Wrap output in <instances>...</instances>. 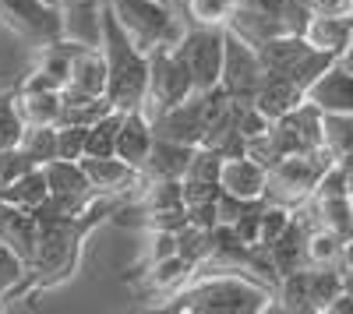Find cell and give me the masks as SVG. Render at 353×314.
Instances as JSON below:
<instances>
[{
  "label": "cell",
  "mask_w": 353,
  "mask_h": 314,
  "mask_svg": "<svg viewBox=\"0 0 353 314\" xmlns=\"http://www.w3.org/2000/svg\"><path fill=\"white\" fill-rule=\"evenodd\" d=\"M117 209V198H96L92 209L81 212V216H36L39 219V233H36V251L28 258V272L25 282L14 290L11 300H36L43 290L50 286H61L68 282L81 262V247L85 240L92 237V230L113 216ZM8 300V304H11Z\"/></svg>",
  "instance_id": "obj_1"
},
{
  "label": "cell",
  "mask_w": 353,
  "mask_h": 314,
  "mask_svg": "<svg viewBox=\"0 0 353 314\" xmlns=\"http://www.w3.org/2000/svg\"><path fill=\"white\" fill-rule=\"evenodd\" d=\"M163 311L181 314H261L272 311V286L248 272H223V269H198Z\"/></svg>",
  "instance_id": "obj_2"
},
{
  "label": "cell",
  "mask_w": 353,
  "mask_h": 314,
  "mask_svg": "<svg viewBox=\"0 0 353 314\" xmlns=\"http://www.w3.org/2000/svg\"><path fill=\"white\" fill-rule=\"evenodd\" d=\"M106 61V99L113 109H141L145 103V78H149V53L138 50L124 28L113 21V14L103 8L99 18V43Z\"/></svg>",
  "instance_id": "obj_3"
},
{
  "label": "cell",
  "mask_w": 353,
  "mask_h": 314,
  "mask_svg": "<svg viewBox=\"0 0 353 314\" xmlns=\"http://www.w3.org/2000/svg\"><path fill=\"white\" fill-rule=\"evenodd\" d=\"M103 8L124 28V36L145 53L156 46L173 50L188 32V25L173 18L170 4H159V0H103Z\"/></svg>",
  "instance_id": "obj_4"
},
{
  "label": "cell",
  "mask_w": 353,
  "mask_h": 314,
  "mask_svg": "<svg viewBox=\"0 0 353 314\" xmlns=\"http://www.w3.org/2000/svg\"><path fill=\"white\" fill-rule=\"evenodd\" d=\"M332 163V156L325 149H311V152H293L276 159L269 169H265V202L276 205H301L311 198L321 169Z\"/></svg>",
  "instance_id": "obj_5"
},
{
  "label": "cell",
  "mask_w": 353,
  "mask_h": 314,
  "mask_svg": "<svg viewBox=\"0 0 353 314\" xmlns=\"http://www.w3.org/2000/svg\"><path fill=\"white\" fill-rule=\"evenodd\" d=\"M258 56L265 64V74H276L293 81L297 89H307V85L332 64L329 53H318L301 32H279L272 39H265L258 46Z\"/></svg>",
  "instance_id": "obj_6"
},
{
  "label": "cell",
  "mask_w": 353,
  "mask_h": 314,
  "mask_svg": "<svg viewBox=\"0 0 353 314\" xmlns=\"http://www.w3.org/2000/svg\"><path fill=\"white\" fill-rule=\"evenodd\" d=\"M194 92V81L188 64L181 61V53L170 46H156L149 50V78H145V117H156L159 109L181 103Z\"/></svg>",
  "instance_id": "obj_7"
},
{
  "label": "cell",
  "mask_w": 353,
  "mask_h": 314,
  "mask_svg": "<svg viewBox=\"0 0 353 314\" xmlns=\"http://www.w3.org/2000/svg\"><path fill=\"white\" fill-rule=\"evenodd\" d=\"M265 81V64L258 56V46L244 43L237 32L223 28V71H219V89L233 103H251L258 85Z\"/></svg>",
  "instance_id": "obj_8"
},
{
  "label": "cell",
  "mask_w": 353,
  "mask_h": 314,
  "mask_svg": "<svg viewBox=\"0 0 353 314\" xmlns=\"http://www.w3.org/2000/svg\"><path fill=\"white\" fill-rule=\"evenodd\" d=\"M0 21L32 46L64 39V18L53 0H0Z\"/></svg>",
  "instance_id": "obj_9"
},
{
  "label": "cell",
  "mask_w": 353,
  "mask_h": 314,
  "mask_svg": "<svg viewBox=\"0 0 353 314\" xmlns=\"http://www.w3.org/2000/svg\"><path fill=\"white\" fill-rule=\"evenodd\" d=\"M181 53V61L191 71L194 92H209L219 85V71H223V28H201V25H188L184 39L173 46Z\"/></svg>",
  "instance_id": "obj_10"
},
{
  "label": "cell",
  "mask_w": 353,
  "mask_h": 314,
  "mask_svg": "<svg viewBox=\"0 0 353 314\" xmlns=\"http://www.w3.org/2000/svg\"><path fill=\"white\" fill-rule=\"evenodd\" d=\"M149 121H152L156 138L181 141V145H201L205 131H209V117H205V96H201V92H191L188 99L159 109L156 117H149Z\"/></svg>",
  "instance_id": "obj_11"
},
{
  "label": "cell",
  "mask_w": 353,
  "mask_h": 314,
  "mask_svg": "<svg viewBox=\"0 0 353 314\" xmlns=\"http://www.w3.org/2000/svg\"><path fill=\"white\" fill-rule=\"evenodd\" d=\"M78 163L85 169L92 194L99 198H128L141 184V169H134L121 156H81Z\"/></svg>",
  "instance_id": "obj_12"
},
{
  "label": "cell",
  "mask_w": 353,
  "mask_h": 314,
  "mask_svg": "<svg viewBox=\"0 0 353 314\" xmlns=\"http://www.w3.org/2000/svg\"><path fill=\"white\" fill-rule=\"evenodd\" d=\"M304 99L321 113H353V74L332 61L304 89Z\"/></svg>",
  "instance_id": "obj_13"
},
{
  "label": "cell",
  "mask_w": 353,
  "mask_h": 314,
  "mask_svg": "<svg viewBox=\"0 0 353 314\" xmlns=\"http://www.w3.org/2000/svg\"><path fill=\"white\" fill-rule=\"evenodd\" d=\"M219 191L244 198V202H258L265 198V166L251 156H226L219 169Z\"/></svg>",
  "instance_id": "obj_14"
},
{
  "label": "cell",
  "mask_w": 353,
  "mask_h": 314,
  "mask_svg": "<svg viewBox=\"0 0 353 314\" xmlns=\"http://www.w3.org/2000/svg\"><path fill=\"white\" fill-rule=\"evenodd\" d=\"M156 141V131H152V121L145 117V109H124V121H121V131H117V152L124 163H131L134 169H141L145 156H149Z\"/></svg>",
  "instance_id": "obj_15"
},
{
  "label": "cell",
  "mask_w": 353,
  "mask_h": 314,
  "mask_svg": "<svg viewBox=\"0 0 353 314\" xmlns=\"http://www.w3.org/2000/svg\"><path fill=\"white\" fill-rule=\"evenodd\" d=\"M318 53H329L332 61L353 36V14H311L301 32Z\"/></svg>",
  "instance_id": "obj_16"
},
{
  "label": "cell",
  "mask_w": 353,
  "mask_h": 314,
  "mask_svg": "<svg viewBox=\"0 0 353 314\" xmlns=\"http://www.w3.org/2000/svg\"><path fill=\"white\" fill-rule=\"evenodd\" d=\"M191 152L194 145H181V141H166V138H156L149 156L141 163V177H152V180H181L184 169L191 163Z\"/></svg>",
  "instance_id": "obj_17"
},
{
  "label": "cell",
  "mask_w": 353,
  "mask_h": 314,
  "mask_svg": "<svg viewBox=\"0 0 353 314\" xmlns=\"http://www.w3.org/2000/svg\"><path fill=\"white\" fill-rule=\"evenodd\" d=\"M36 233H39V219L25 209H14L8 202H0V244H8L28 262L36 251Z\"/></svg>",
  "instance_id": "obj_18"
},
{
  "label": "cell",
  "mask_w": 353,
  "mask_h": 314,
  "mask_svg": "<svg viewBox=\"0 0 353 314\" xmlns=\"http://www.w3.org/2000/svg\"><path fill=\"white\" fill-rule=\"evenodd\" d=\"M131 275H141V290H152V293L170 297V293H176V290H181L184 282L194 275V265L184 262L181 254H166V258L145 265L141 272H131ZM131 275H128V279H131Z\"/></svg>",
  "instance_id": "obj_19"
},
{
  "label": "cell",
  "mask_w": 353,
  "mask_h": 314,
  "mask_svg": "<svg viewBox=\"0 0 353 314\" xmlns=\"http://www.w3.org/2000/svg\"><path fill=\"white\" fill-rule=\"evenodd\" d=\"M64 89L85 92V96H106V61L99 46H81L71 61V74Z\"/></svg>",
  "instance_id": "obj_20"
},
{
  "label": "cell",
  "mask_w": 353,
  "mask_h": 314,
  "mask_svg": "<svg viewBox=\"0 0 353 314\" xmlns=\"http://www.w3.org/2000/svg\"><path fill=\"white\" fill-rule=\"evenodd\" d=\"M11 99L21 124H57L61 117V89H18Z\"/></svg>",
  "instance_id": "obj_21"
},
{
  "label": "cell",
  "mask_w": 353,
  "mask_h": 314,
  "mask_svg": "<svg viewBox=\"0 0 353 314\" xmlns=\"http://www.w3.org/2000/svg\"><path fill=\"white\" fill-rule=\"evenodd\" d=\"M301 99H304V89H297V85L286 81V78L265 74V81L258 85V92H254V99H251V103H254V106H258L269 121H279L283 113H290Z\"/></svg>",
  "instance_id": "obj_22"
},
{
  "label": "cell",
  "mask_w": 353,
  "mask_h": 314,
  "mask_svg": "<svg viewBox=\"0 0 353 314\" xmlns=\"http://www.w3.org/2000/svg\"><path fill=\"white\" fill-rule=\"evenodd\" d=\"M46 198H50V184H46L43 166L25 169L21 177H14L11 184L0 187V202H8V205H14V209H25V212H36Z\"/></svg>",
  "instance_id": "obj_23"
},
{
  "label": "cell",
  "mask_w": 353,
  "mask_h": 314,
  "mask_svg": "<svg viewBox=\"0 0 353 314\" xmlns=\"http://www.w3.org/2000/svg\"><path fill=\"white\" fill-rule=\"evenodd\" d=\"M106 109H113L106 96H85V92H74V89H61V117H57V124L88 127L92 121H99Z\"/></svg>",
  "instance_id": "obj_24"
},
{
  "label": "cell",
  "mask_w": 353,
  "mask_h": 314,
  "mask_svg": "<svg viewBox=\"0 0 353 314\" xmlns=\"http://www.w3.org/2000/svg\"><path fill=\"white\" fill-rule=\"evenodd\" d=\"M43 174H46L50 194H92L78 159H50L43 163Z\"/></svg>",
  "instance_id": "obj_25"
},
{
  "label": "cell",
  "mask_w": 353,
  "mask_h": 314,
  "mask_svg": "<svg viewBox=\"0 0 353 314\" xmlns=\"http://www.w3.org/2000/svg\"><path fill=\"white\" fill-rule=\"evenodd\" d=\"M121 121H124V109H106L99 121L88 124L85 127V156H113Z\"/></svg>",
  "instance_id": "obj_26"
},
{
  "label": "cell",
  "mask_w": 353,
  "mask_h": 314,
  "mask_svg": "<svg viewBox=\"0 0 353 314\" xmlns=\"http://www.w3.org/2000/svg\"><path fill=\"white\" fill-rule=\"evenodd\" d=\"M64 39H74L81 46H96L99 43V18H103V4L99 8H64Z\"/></svg>",
  "instance_id": "obj_27"
},
{
  "label": "cell",
  "mask_w": 353,
  "mask_h": 314,
  "mask_svg": "<svg viewBox=\"0 0 353 314\" xmlns=\"http://www.w3.org/2000/svg\"><path fill=\"white\" fill-rule=\"evenodd\" d=\"M321 149L332 159L353 152V113H321Z\"/></svg>",
  "instance_id": "obj_28"
},
{
  "label": "cell",
  "mask_w": 353,
  "mask_h": 314,
  "mask_svg": "<svg viewBox=\"0 0 353 314\" xmlns=\"http://www.w3.org/2000/svg\"><path fill=\"white\" fill-rule=\"evenodd\" d=\"M18 149L25 159H32L36 166L50 163L57 156V131L53 124H25L18 134Z\"/></svg>",
  "instance_id": "obj_29"
},
{
  "label": "cell",
  "mask_w": 353,
  "mask_h": 314,
  "mask_svg": "<svg viewBox=\"0 0 353 314\" xmlns=\"http://www.w3.org/2000/svg\"><path fill=\"white\" fill-rule=\"evenodd\" d=\"M188 8V21L201 25V28H226L233 11H237V0H184Z\"/></svg>",
  "instance_id": "obj_30"
},
{
  "label": "cell",
  "mask_w": 353,
  "mask_h": 314,
  "mask_svg": "<svg viewBox=\"0 0 353 314\" xmlns=\"http://www.w3.org/2000/svg\"><path fill=\"white\" fill-rule=\"evenodd\" d=\"M304 254H307V265H339L343 237L332 233V230H325V226H314V230H307Z\"/></svg>",
  "instance_id": "obj_31"
},
{
  "label": "cell",
  "mask_w": 353,
  "mask_h": 314,
  "mask_svg": "<svg viewBox=\"0 0 353 314\" xmlns=\"http://www.w3.org/2000/svg\"><path fill=\"white\" fill-rule=\"evenodd\" d=\"M176 254H181L184 262L194 265V272L209 262L212 254V230H198V226H184V230H176Z\"/></svg>",
  "instance_id": "obj_32"
},
{
  "label": "cell",
  "mask_w": 353,
  "mask_h": 314,
  "mask_svg": "<svg viewBox=\"0 0 353 314\" xmlns=\"http://www.w3.org/2000/svg\"><path fill=\"white\" fill-rule=\"evenodd\" d=\"M25 272H28V262L8 244H0V300H4V307L14 297V290L25 282Z\"/></svg>",
  "instance_id": "obj_33"
},
{
  "label": "cell",
  "mask_w": 353,
  "mask_h": 314,
  "mask_svg": "<svg viewBox=\"0 0 353 314\" xmlns=\"http://www.w3.org/2000/svg\"><path fill=\"white\" fill-rule=\"evenodd\" d=\"M293 219V209L290 205H276V202H265L261 205V216H258V247H269L272 240L283 237V230Z\"/></svg>",
  "instance_id": "obj_34"
},
{
  "label": "cell",
  "mask_w": 353,
  "mask_h": 314,
  "mask_svg": "<svg viewBox=\"0 0 353 314\" xmlns=\"http://www.w3.org/2000/svg\"><path fill=\"white\" fill-rule=\"evenodd\" d=\"M145 233H149V247L141 251L138 265L128 269V275H131V272H141L145 265H152V262L166 258V254H176V233H166V230H145Z\"/></svg>",
  "instance_id": "obj_35"
},
{
  "label": "cell",
  "mask_w": 353,
  "mask_h": 314,
  "mask_svg": "<svg viewBox=\"0 0 353 314\" xmlns=\"http://www.w3.org/2000/svg\"><path fill=\"white\" fill-rule=\"evenodd\" d=\"M141 216V226L145 230H166V233H176L188 226V212L184 205H173V209H152V212H138Z\"/></svg>",
  "instance_id": "obj_36"
},
{
  "label": "cell",
  "mask_w": 353,
  "mask_h": 314,
  "mask_svg": "<svg viewBox=\"0 0 353 314\" xmlns=\"http://www.w3.org/2000/svg\"><path fill=\"white\" fill-rule=\"evenodd\" d=\"M53 131H57V156L53 159H81L85 156V127L53 124Z\"/></svg>",
  "instance_id": "obj_37"
},
{
  "label": "cell",
  "mask_w": 353,
  "mask_h": 314,
  "mask_svg": "<svg viewBox=\"0 0 353 314\" xmlns=\"http://www.w3.org/2000/svg\"><path fill=\"white\" fill-rule=\"evenodd\" d=\"M21 117H18V109H14V99L0 92V149H11L18 145V134H21Z\"/></svg>",
  "instance_id": "obj_38"
},
{
  "label": "cell",
  "mask_w": 353,
  "mask_h": 314,
  "mask_svg": "<svg viewBox=\"0 0 353 314\" xmlns=\"http://www.w3.org/2000/svg\"><path fill=\"white\" fill-rule=\"evenodd\" d=\"M32 166H36V163H32V159H25L18 145H11V149H0V187L11 184L14 177H21L25 169H32Z\"/></svg>",
  "instance_id": "obj_39"
},
{
  "label": "cell",
  "mask_w": 353,
  "mask_h": 314,
  "mask_svg": "<svg viewBox=\"0 0 353 314\" xmlns=\"http://www.w3.org/2000/svg\"><path fill=\"white\" fill-rule=\"evenodd\" d=\"M248 209H251V202H244V198H233V194H226V191H219V198H216V216H219L223 226H233Z\"/></svg>",
  "instance_id": "obj_40"
},
{
  "label": "cell",
  "mask_w": 353,
  "mask_h": 314,
  "mask_svg": "<svg viewBox=\"0 0 353 314\" xmlns=\"http://www.w3.org/2000/svg\"><path fill=\"white\" fill-rule=\"evenodd\" d=\"M184 212H188V222L198 226V230H216L219 226L216 202H194V205H184Z\"/></svg>",
  "instance_id": "obj_41"
},
{
  "label": "cell",
  "mask_w": 353,
  "mask_h": 314,
  "mask_svg": "<svg viewBox=\"0 0 353 314\" xmlns=\"http://www.w3.org/2000/svg\"><path fill=\"white\" fill-rule=\"evenodd\" d=\"M311 14H353V0H304Z\"/></svg>",
  "instance_id": "obj_42"
},
{
  "label": "cell",
  "mask_w": 353,
  "mask_h": 314,
  "mask_svg": "<svg viewBox=\"0 0 353 314\" xmlns=\"http://www.w3.org/2000/svg\"><path fill=\"white\" fill-rule=\"evenodd\" d=\"M321 314H353V297L339 290V293L325 304V311H321Z\"/></svg>",
  "instance_id": "obj_43"
},
{
  "label": "cell",
  "mask_w": 353,
  "mask_h": 314,
  "mask_svg": "<svg viewBox=\"0 0 353 314\" xmlns=\"http://www.w3.org/2000/svg\"><path fill=\"white\" fill-rule=\"evenodd\" d=\"M336 64H339L343 71H350V74H353V36H350V43L343 46V53L336 56Z\"/></svg>",
  "instance_id": "obj_44"
},
{
  "label": "cell",
  "mask_w": 353,
  "mask_h": 314,
  "mask_svg": "<svg viewBox=\"0 0 353 314\" xmlns=\"http://www.w3.org/2000/svg\"><path fill=\"white\" fill-rule=\"evenodd\" d=\"M339 269H353V233L343 237V254H339Z\"/></svg>",
  "instance_id": "obj_45"
},
{
  "label": "cell",
  "mask_w": 353,
  "mask_h": 314,
  "mask_svg": "<svg viewBox=\"0 0 353 314\" xmlns=\"http://www.w3.org/2000/svg\"><path fill=\"white\" fill-rule=\"evenodd\" d=\"M53 4L64 11V8H99L103 0H53Z\"/></svg>",
  "instance_id": "obj_46"
},
{
  "label": "cell",
  "mask_w": 353,
  "mask_h": 314,
  "mask_svg": "<svg viewBox=\"0 0 353 314\" xmlns=\"http://www.w3.org/2000/svg\"><path fill=\"white\" fill-rule=\"evenodd\" d=\"M339 286H343V293L353 297V269H339Z\"/></svg>",
  "instance_id": "obj_47"
},
{
  "label": "cell",
  "mask_w": 353,
  "mask_h": 314,
  "mask_svg": "<svg viewBox=\"0 0 353 314\" xmlns=\"http://www.w3.org/2000/svg\"><path fill=\"white\" fill-rule=\"evenodd\" d=\"M350 216H353V194H350Z\"/></svg>",
  "instance_id": "obj_48"
},
{
  "label": "cell",
  "mask_w": 353,
  "mask_h": 314,
  "mask_svg": "<svg viewBox=\"0 0 353 314\" xmlns=\"http://www.w3.org/2000/svg\"><path fill=\"white\" fill-rule=\"evenodd\" d=\"M159 4H173V0H159Z\"/></svg>",
  "instance_id": "obj_49"
},
{
  "label": "cell",
  "mask_w": 353,
  "mask_h": 314,
  "mask_svg": "<svg viewBox=\"0 0 353 314\" xmlns=\"http://www.w3.org/2000/svg\"><path fill=\"white\" fill-rule=\"evenodd\" d=\"M0 311H4V300H0Z\"/></svg>",
  "instance_id": "obj_50"
},
{
  "label": "cell",
  "mask_w": 353,
  "mask_h": 314,
  "mask_svg": "<svg viewBox=\"0 0 353 314\" xmlns=\"http://www.w3.org/2000/svg\"><path fill=\"white\" fill-rule=\"evenodd\" d=\"M237 4H248V0H237Z\"/></svg>",
  "instance_id": "obj_51"
}]
</instances>
